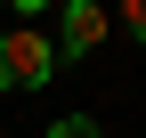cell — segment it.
Instances as JSON below:
<instances>
[{
  "label": "cell",
  "mask_w": 146,
  "mask_h": 138,
  "mask_svg": "<svg viewBox=\"0 0 146 138\" xmlns=\"http://www.w3.org/2000/svg\"><path fill=\"white\" fill-rule=\"evenodd\" d=\"M122 25H130L138 41H146V0H130V16H122Z\"/></svg>",
  "instance_id": "obj_4"
},
{
  "label": "cell",
  "mask_w": 146,
  "mask_h": 138,
  "mask_svg": "<svg viewBox=\"0 0 146 138\" xmlns=\"http://www.w3.org/2000/svg\"><path fill=\"white\" fill-rule=\"evenodd\" d=\"M49 138H106V130L89 122V114H65V122H49Z\"/></svg>",
  "instance_id": "obj_3"
},
{
  "label": "cell",
  "mask_w": 146,
  "mask_h": 138,
  "mask_svg": "<svg viewBox=\"0 0 146 138\" xmlns=\"http://www.w3.org/2000/svg\"><path fill=\"white\" fill-rule=\"evenodd\" d=\"M106 33H114V16L98 0H65L57 8V57H89V49H106Z\"/></svg>",
  "instance_id": "obj_2"
},
{
  "label": "cell",
  "mask_w": 146,
  "mask_h": 138,
  "mask_svg": "<svg viewBox=\"0 0 146 138\" xmlns=\"http://www.w3.org/2000/svg\"><path fill=\"white\" fill-rule=\"evenodd\" d=\"M49 73H57V41L33 25L0 33V90H49Z\"/></svg>",
  "instance_id": "obj_1"
}]
</instances>
